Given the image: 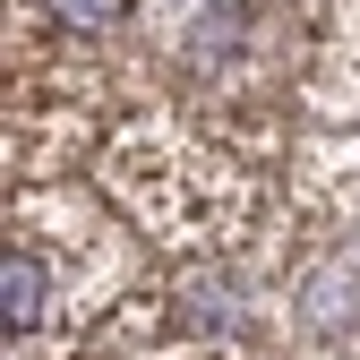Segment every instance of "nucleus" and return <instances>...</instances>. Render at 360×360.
<instances>
[{
  "instance_id": "1",
  "label": "nucleus",
  "mask_w": 360,
  "mask_h": 360,
  "mask_svg": "<svg viewBox=\"0 0 360 360\" xmlns=\"http://www.w3.org/2000/svg\"><path fill=\"white\" fill-rule=\"evenodd\" d=\"M43 300H52L43 257H34V249H9V257H0V318H9V335L43 326Z\"/></svg>"
},
{
  "instance_id": "2",
  "label": "nucleus",
  "mask_w": 360,
  "mask_h": 360,
  "mask_svg": "<svg viewBox=\"0 0 360 360\" xmlns=\"http://www.w3.org/2000/svg\"><path fill=\"white\" fill-rule=\"evenodd\" d=\"M43 9H52V26H86V34H95V26L129 18V0H43Z\"/></svg>"
}]
</instances>
